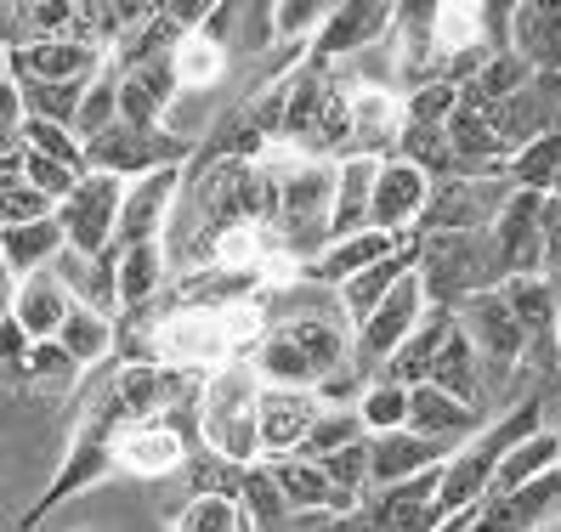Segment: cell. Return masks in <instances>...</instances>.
I'll list each match as a JSON object with an SVG mask.
<instances>
[{
	"label": "cell",
	"instance_id": "1",
	"mask_svg": "<svg viewBox=\"0 0 561 532\" xmlns=\"http://www.w3.org/2000/svg\"><path fill=\"white\" fill-rule=\"evenodd\" d=\"M250 369L261 385L318 391L352 369V323L335 289H318L307 278H278L261 294V340L250 351Z\"/></svg>",
	"mask_w": 561,
	"mask_h": 532
},
{
	"label": "cell",
	"instance_id": "2",
	"mask_svg": "<svg viewBox=\"0 0 561 532\" xmlns=\"http://www.w3.org/2000/svg\"><path fill=\"white\" fill-rule=\"evenodd\" d=\"M534 430H545V414L534 396H522V403H511L505 414H493L471 442H459L448 459H443V471H437V516L454 521V516H471L493 476H500V459L522 442V437H534Z\"/></svg>",
	"mask_w": 561,
	"mask_h": 532
},
{
	"label": "cell",
	"instance_id": "3",
	"mask_svg": "<svg viewBox=\"0 0 561 532\" xmlns=\"http://www.w3.org/2000/svg\"><path fill=\"white\" fill-rule=\"evenodd\" d=\"M278 159V205H273V239L289 273L329 250V210H335V164L329 159H295L273 148Z\"/></svg>",
	"mask_w": 561,
	"mask_h": 532
},
{
	"label": "cell",
	"instance_id": "4",
	"mask_svg": "<svg viewBox=\"0 0 561 532\" xmlns=\"http://www.w3.org/2000/svg\"><path fill=\"white\" fill-rule=\"evenodd\" d=\"M414 278L432 312H459L477 294H493L511 284L493 232H432V239H420Z\"/></svg>",
	"mask_w": 561,
	"mask_h": 532
},
{
	"label": "cell",
	"instance_id": "5",
	"mask_svg": "<svg viewBox=\"0 0 561 532\" xmlns=\"http://www.w3.org/2000/svg\"><path fill=\"white\" fill-rule=\"evenodd\" d=\"M255 396H261V374L244 362L205 374L199 391V448L227 459V464H261V430H255Z\"/></svg>",
	"mask_w": 561,
	"mask_h": 532
},
{
	"label": "cell",
	"instance_id": "6",
	"mask_svg": "<svg viewBox=\"0 0 561 532\" xmlns=\"http://www.w3.org/2000/svg\"><path fill=\"white\" fill-rule=\"evenodd\" d=\"M454 317H459V328H466V340H471V351H477V362H482L488 403H500L493 414H505V408H511L505 385H522V396H527L522 369H527V346H534V340L522 335V323L511 317V307H505V294H500V289H493V294H477V301H466Z\"/></svg>",
	"mask_w": 561,
	"mask_h": 532
},
{
	"label": "cell",
	"instance_id": "7",
	"mask_svg": "<svg viewBox=\"0 0 561 532\" xmlns=\"http://www.w3.org/2000/svg\"><path fill=\"white\" fill-rule=\"evenodd\" d=\"M391 23H398V7H391V0H335L323 28L307 46V69L335 74V69H346V62H363L369 51L386 46Z\"/></svg>",
	"mask_w": 561,
	"mask_h": 532
},
{
	"label": "cell",
	"instance_id": "8",
	"mask_svg": "<svg viewBox=\"0 0 561 532\" xmlns=\"http://www.w3.org/2000/svg\"><path fill=\"white\" fill-rule=\"evenodd\" d=\"M193 142H182L176 130H137V125H108L103 137L85 142V171H103L119 182H137V176H159V171H187Z\"/></svg>",
	"mask_w": 561,
	"mask_h": 532
},
{
	"label": "cell",
	"instance_id": "9",
	"mask_svg": "<svg viewBox=\"0 0 561 532\" xmlns=\"http://www.w3.org/2000/svg\"><path fill=\"white\" fill-rule=\"evenodd\" d=\"M511 193L516 187L505 176H443V182H432V198H425L414 239H432V232H488L500 221V210L511 205Z\"/></svg>",
	"mask_w": 561,
	"mask_h": 532
},
{
	"label": "cell",
	"instance_id": "10",
	"mask_svg": "<svg viewBox=\"0 0 561 532\" xmlns=\"http://www.w3.org/2000/svg\"><path fill=\"white\" fill-rule=\"evenodd\" d=\"M425 312H432V307H425V294H420V278L409 273V278L391 289L369 317L352 328V362H357V374H363V380H375L386 362H391V351H398V346L414 335V328H420Z\"/></svg>",
	"mask_w": 561,
	"mask_h": 532
},
{
	"label": "cell",
	"instance_id": "11",
	"mask_svg": "<svg viewBox=\"0 0 561 532\" xmlns=\"http://www.w3.org/2000/svg\"><path fill=\"white\" fill-rule=\"evenodd\" d=\"M119 198L125 182L103 176V171H85V182L57 205V227H62V244L75 255H103L119 232Z\"/></svg>",
	"mask_w": 561,
	"mask_h": 532
},
{
	"label": "cell",
	"instance_id": "12",
	"mask_svg": "<svg viewBox=\"0 0 561 532\" xmlns=\"http://www.w3.org/2000/svg\"><path fill=\"white\" fill-rule=\"evenodd\" d=\"M556 527H561V471L516 493H488L459 532H556Z\"/></svg>",
	"mask_w": 561,
	"mask_h": 532
},
{
	"label": "cell",
	"instance_id": "13",
	"mask_svg": "<svg viewBox=\"0 0 561 532\" xmlns=\"http://www.w3.org/2000/svg\"><path fill=\"white\" fill-rule=\"evenodd\" d=\"M108 69V57L85 41H41L7 51V80L12 85H91Z\"/></svg>",
	"mask_w": 561,
	"mask_h": 532
},
{
	"label": "cell",
	"instance_id": "14",
	"mask_svg": "<svg viewBox=\"0 0 561 532\" xmlns=\"http://www.w3.org/2000/svg\"><path fill=\"white\" fill-rule=\"evenodd\" d=\"M437 471H425L414 482H398V487H369L363 493V510H357L363 532H437L443 527V516H437Z\"/></svg>",
	"mask_w": 561,
	"mask_h": 532
},
{
	"label": "cell",
	"instance_id": "15",
	"mask_svg": "<svg viewBox=\"0 0 561 532\" xmlns=\"http://www.w3.org/2000/svg\"><path fill=\"white\" fill-rule=\"evenodd\" d=\"M323 403L318 391H295V385H261L255 396V430H261V459H295L307 442V430L318 425Z\"/></svg>",
	"mask_w": 561,
	"mask_h": 532
},
{
	"label": "cell",
	"instance_id": "16",
	"mask_svg": "<svg viewBox=\"0 0 561 532\" xmlns=\"http://www.w3.org/2000/svg\"><path fill=\"white\" fill-rule=\"evenodd\" d=\"M432 198V176L414 171L403 159H380L375 164V198H369V227L391 232V239H414V227Z\"/></svg>",
	"mask_w": 561,
	"mask_h": 532
},
{
	"label": "cell",
	"instance_id": "17",
	"mask_svg": "<svg viewBox=\"0 0 561 532\" xmlns=\"http://www.w3.org/2000/svg\"><path fill=\"white\" fill-rule=\"evenodd\" d=\"M273 482L284 493V505H289V521H301V516L352 521L363 510V498L346 493L341 482H329V471L312 464V459H273Z\"/></svg>",
	"mask_w": 561,
	"mask_h": 532
},
{
	"label": "cell",
	"instance_id": "18",
	"mask_svg": "<svg viewBox=\"0 0 561 532\" xmlns=\"http://www.w3.org/2000/svg\"><path fill=\"white\" fill-rule=\"evenodd\" d=\"M488 232L511 278H545V193H511V205Z\"/></svg>",
	"mask_w": 561,
	"mask_h": 532
},
{
	"label": "cell",
	"instance_id": "19",
	"mask_svg": "<svg viewBox=\"0 0 561 532\" xmlns=\"http://www.w3.org/2000/svg\"><path fill=\"white\" fill-rule=\"evenodd\" d=\"M176 193H182V171H159V176L125 182L114 244H164V227H171Z\"/></svg>",
	"mask_w": 561,
	"mask_h": 532
},
{
	"label": "cell",
	"instance_id": "20",
	"mask_svg": "<svg viewBox=\"0 0 561 532\" xmlns=\"http://www.w3.org/2000/svg\"><path fill=\"white\" fill-rule=\"evenodd\" d=\"M493 119H500L511 159L539 137H561V74H534L505 108H493Z\"/></svg>",
	"mask_w": 561,
	"mask_h": 532
},
{
	"label": "cell",
	"instance_id": "21",
	"mask_svg": "<svg viewBox=\"0 0 561 532\" xmlns=\"http://www.w3.org/2000/svg\"><path fill=\"white\" fill-rule=\"evenodd\" d=\"M403 130V96L352 74V148L346 159H391Z\"/></svg>",
	"mask_w": 561,
	"mask_h": 532
},
{
	"label": "cell",
	"instance_id": "22",
	"mask_svg": "<svg viewBox=\"0 0 561 532\" xmlns=\"http://www.w3.org/2000/svg\"><path fill=\"white\" fill-rule=\"evenodd\" d=\"M51 273L62 278V289L75 294V307L96 312V317H108L119 323V244H108L103 255H75V250H62L51 261Z\"/></svg>",
	"mask_w": 561,
	"mask_h": 532
},
{
	"label": "cell",
	"instance_id": "23",
	"mask_svg": "<svg viewBox=\"0 0 561 532\" xmlns=\"http://www.w3.org/2000/svg\"><path fill=\"white\" fill-rule=\"evenodd\" d=\"M409 239H391V232H352V239H335L318 261H307L295 278H307V284H318V289H341V284H352L357 273H369V266H380L386 255H398Z\"/></svg>",
	"mask_w": 561,
	"mask_h": 532
},
{
	"label": "cell",
	"instance_id": "24",
	"mask_svg": "<svg viewBox=\"0 0 561 532\" xmlns=\"http://www.w3.org/2000/svg\"><path fill=\"white\" fill-rule=\"evenodd\" d=\"M511 51L534 74H561V0H516L511 7Z\"/></svg>",
	"mask_w": 561,
	"mask_h": 532
},
{
	"label": "cell",
	"instance_id": "25",
	"mask_svg": "<svg viewBox=\"0 0 561 532\" xmlns=\"http://www.w3.org/2000/svg\"><path fill=\"white\" fill-rule=\"evenodd\" d=\"M488 419L493 414H477L466 403H454V396L437 391V385H414L409 391V430H414V437H425V442L459 448V442H471Z\"/></svg>",
	"mask_w": 561,
	"mask_h": 532
},
{
	"label": "cell",
	"instance_id": "26",
	"mask_svg": "<svg viewBox=\"0 0 561 532\" xmlns=\"http://www.w3.org/2000/svg\"><path fill=\"white\" fill-rule=\"evenodd\" d=\"M7 312L18 317V328L28 340H57V328L69 323V312H75V294L62 289V278L46 266V273L12 284V307Z\"/></svg>",
	"mask_w": 561,
	"mask_h": 532
},
{
	"label": "cell",
	"instance_id": "27",
	"mask_svg": "<svg viewBox=\"0 0 561 532\" xmlns=\"http://www.w3.org/2000/svg\"><path fill=\"white\" fill-rule=\"evenodd\" d=\"M454 448L443 442H425L414 430H386V437H369V482L375 487H398V482H414L425 471H437Z\"/></svg>",
	"mask_w": 561,
	"mask_h": 532
},
{
	"label": "cell",
	"instance_id": "28",
	"mask_svg": "<svg viewBox=\"0 0 561 532\" xmlns=\"http://www.w3.org/2000/svg\"><path fill=\"white\" fill-rule=\"evenodd\" d=\"M425 385H437V391L454 396V403H466V408L488 414L482 362H477V351H471V340H466V328H459V317H454V328L443 335V346H437V357H432V369H425Z\"/></svg>",
	"mask_w": 561,
	"mask_h": 532
},
{
	"label": "cell",
	"instance_id": "29",
	"mask_svg": "<svg viewBox=\"0 0 561 532\" xmlns=\"http://www.w3.org/2000/svg\"><path fill=\"white\" fill-rule=\"evenodd\" d=\"M171 289V255L164 244H119V312L137 317L164 301Z\"/></svg>",
	"mask_w": 561,
	"mask_h": 532
},
{
	"label": "cell",
	"instance_id": "30",
	"mask_svg": "<svg viewBox=\"0 0 561 532\" xmlns=\"http://www.w3.org/2000/svg\"><path fill=\"white\" fill-rule=\"evenodd\" d=\"M414 266H420V239H409V244H403L398 255H386L380 266H369V273H357L352 284H341L335 294H341V307H346V323L357 328L363 317H369V312H375V307L386 301L391 289H398V284H403V278L414 273Z\"/></svg>",
	"mask_w": 561,
	"mask_h": 532
},
{
	"label": "cell",
	"instance_id": "31",
	"mask_svg": "<svg viewBox=\"0 0 561 532\" xmlns=\"http://www.w3.org/2000/svg\"><path fill=\"white\" fill-rule=\"evenodd\" d=\"M375 164L380 159H341L335 164V210H329V244L369 232V198H375Z\"/></svg>",
	"mask_w": 561,
	"mask_h": 532
},
{
	"label": "cell",
	"instance_id": "32",
	"mask_svg": "<svg viewBox=\"0 0 561 532\" xmlns=\"http://www.w3.org/2000/svg\"><path fill=\"white\" fill-rule=\"evenodd\" d=\"M69 250L62 244V227H57V216H46V221H28V227H7L0 232V261H7V273H12V284L18 278H35V273H46V266Z\"/></svg>",
	"mask_w": 561,
	"mask_h": 532
},
{
	"label": "cell",
	"instance_id": "33",
	"mask_svg": "<svg viewBox=\"0 0 561 532\" xmlns=\"http://www.w3.org/2000/svg\"><path fill=\"white\" fill-rule=\"evenodd\" d=\"M57 346L75 357V369H80V374H96V369H108V362H114L119 323H108V317H96V312L75 307V312H69V323L57 328Z\"/></svg>",
	"mask_w": 561,
	"mask_h": 532
},
{
	"label": "cell",
	"instance_id": "34",
	"mask_svg": "<svg viewBox=\"0 0 561 532\" xmlns=\"http://www.w3.org/2000/svg\"><path fill=\"white\" fill-rule=\"evenodd\" d=\"M527 80H534V69H527V62L505 46V51H493L466 85H459V103H471V108H488V114H493V108H505Z\"/></svg>",
	"mask_w": 561,
	"mask_h": 532
},
{
	"label": "cell",
	"instance_id": "35",
	"mask_svg": "<svg viewBox=\"0 0 561 532\" xmlns=\"http://www.w3.org/2000/svg\"><path fill=\"white\" fill-rule=\"evenodd\" d=\"M561 471V437L556 430H534V437H522L505 459H500V476H493L488 493H516V487H534L539 476Z\"/></svg>",
	"mask_w": 561,
	"mask_h": 532
},
{
	"label": "cell",
	"instance_id": "36",
	"mask_svg": "<svg viewBox=\"0 0 561 532\" xmlns=\"http://www.w3.org/2000/svg\"><path fill=\"white\" fill-rule=\"evenodd\" d=\"M500 294H505V307L522 323L527 340H550L556 335V284L550 278H511Z\"/></svg>",
	"mask_w": 561,
	"mask_h": 532
},
{
	"label": "cell",
	"instance_id": "37",
	"mask_svg": "<svg viewBox=\"0 0 561 532\" xmlns=\"http://www.w3.org/2000/svg\"><path fill=\"white\" fill-rule=\"evenodd\" d=\"M227 69H233V51L205 41V35H187L176 46V74H182V96H205L227 80Z\"/></svg>",
	"mask_w": 561,
	"mask_h": 532
},
{
	"label": "cell",
	"instance_id": "38",
	"mask_svg": "<svg viewBox=\"0 0 561 532\" xmlns=\"http://www.w3.org/2000/svg\"><path fill=\"white\" fill-rule=\"evenodd\" d=\"M176 532H261L250 521V510L227 493H193L176 510Z\"/></svg>",
	"mask_w": 561,
	"mask_h": 532
},
{
	"label": "cell",
	"instance_id": "39",
	"mask_svg": "<svg viewBox=\"0 0 561 532\" xmlns=\"http://www.w3.org/2000/svg\"><path fill=\"white\" fill-rule=\"evenodd\" d=\"M352 408H357V419H363V430H369V437H386V430H409V385L375 374L369 385H363V396H357Z\"/></svg>",
	"mask_w": 561,
	"mask_h": 532
},
{
	"label": "cell",
	"instance_id": "40",
	"mask_svg": "<svg viewBox=\"0 0 561 532\" xmlns=\"http://www.w3.org/2000/svg\"><path fill=\"white\" fill-rule=\"evenodd\" d=\"M239 505L250 510V521H255L261 532H284V527H289V505H284V493H278V482H273V464H267V459L250 464V471L239 476Z\"/></svg>",
	"mask_w": 561,
	"mask_h": 532
},
{
	"label": "cell",
	"instance_id": "41",
	"mask_svg": "<svg viewBox=\"0 0 561 532\" xmlns=\"http://www.w3.org/2000/svg\"><path fill=\"white\" fill-rule=\"evenodd\" d=\"M556 176H561V137H539V142H527V148L505 164V182H511L516 193H545V198H550Z\"/></svg>",
	"mask_w": 561,
	"mask_h": 532
},
{
	"label": "cell",
	"instance_id": "42",
	"mask_svg": "<svg viewBox=\"0 0 561 532\" xmlns=\"http://www.w3.org/2000/svg\"><path fill=\"white\" fill-rule=\"evenodd\" d=\"M18 380H23L28 391H57V396H62V391H75V385H80L85 374L75 369V357L62 351L57 340H35V351L23 357V369H18Z\"/></svg>",
	"mask_w": 561,
	"mask_h": 532
},
{
	"label": "cell",
	"instance_id": "43",
	"mask_svg": "<svg viewBox=\"0 0 561 532\" xmlns=\"http://www.w3.org/2000/svg\"><path fill=\"white\" fill-rule=\"evenodd\" d=\"M363 437H369V430H363L357 408H323V414H318V425L307 430V442H301V453H295V459L323 464L329 453H341V448H352V442H363Z\"/></svg>",
	"mask_w": 561,
	"mask_h": 532
},
{
	"label": "cell",
	"instance_id": "44",
	"mask_svg": "<svg viewBox=\"0 0 561 532\" xmlns=\"http://www.w3.org/2000/svg\"><path fill=\"white\" fill-rule=\"evenodd\" d=\"M459 108V85L454 80H425L414 91H403V125H420V130H443Z\"/></svg>",
	"mask_w": 561,
	"mask_h": 532
},
{
	"label": "cell",
	"instance_id": "45",
	"mask_svg": "<svg viewBox=\"0 0 561 532\" xmlns=\"http://www.w3.org/2000/svg\"><path fill=\"white\" fill-rule=\"evenodd\" d=\"M119 119V74H96L91 85H85V96H80V114H75V137L80 142H91V137H103V130Z\"/></svg>",
	"mask_w": 561,
	"mask_h": 532
},
{
	"label": "cell",
	"instance_id": "46",
	"mask_svg": "<svg viewBox=\"0 0 561 532\" xmlns=\"http://www.w3.org/2000/svg\"><path fill=\"white\" fill-rule=\"evenodd\" d=\"M273 46H278L273 0H244V7H233V57H267Z\"/></svg>",
	"mask_w": 561,
	"mask_h": 532
},
{
	"label": "cell",
	"instance_id": "47",
	"mask_svg": "<svg viewBox=\"0 0 561 532\" xmlns=\"http://www.w3.org/2000/svg\"><path fill=\"white\" fill-rule=\"evenodd\" d=\"M23 153H35V159H57V164H75V171H85V142L75 137L69 125L28 119V125H23Z\"/></svg>",
	"mask_w": 561,
	"mask_h": 532
},
{
	"label": "cell",
	"instance_id": "48",
	"mask_svg": "<svg viewBox=\"0 0 561 532\" xmlns=\"http://www.w3.org/2000/svg\"><path fill=\"white\" fill-rule=\"evenodd\" d=\"M329 7L323 0H273V28H278V46H312V35L323 28Z\"/></svg>",
	"mask_w": 561,
	"mask_h": 532
},
{
	"label": "cell",
	"instance_id": "49",
	"mask_svg": "<svg viewBox=\"0 0 561 532\" xmlns=\"http://www.w3.org/2000/svg\"><path fill=\"white\" fill-rule=\"evenodd\" d=\"M323 471H329V482H341L346 493H369L375 482H369V437H363V442H352V448H341V453H329L323 459Z\"/></svg>",
	"mask_w": 561,
	"mask_h": 532
},
{
	"label": "cell",
	"instance_id": "50",
	"mask_svg": "<svg viewBox=\"0 0 561 532\" xmlns=\"http://www.w3.org/2000/svg\"><path fill=\"white\" fill-rule=\"evenodd\" d=\"M46 216H57V205L46 193H35V187H12V193H0V232L7 227H28V221H46Z\"/></svg>",
	"mask_w": 561,
	"mask_h": 532
},
{
	"label": "cell",
	"instance_id": "51",
	"mask_svg": "<svg viewBox=\"0 0 561 532\" xmlns=\"http://www.w3.org/2000/svg\"><path fill=\"white\" fill-rule=\"evenodd\" d=\"M23 125H28V114H23L18 85L0 80V153H23Z\"/></svg>",
	"mask_w": 561,
	"mask_h": 532
},
{
	"label": "cell",
	"instance_id": "52",
	"mask_svg": "<svg viewBox=\"0 0 561 532\" xmlns=\"http://www.w3.org/2000/svg\"><path fill=\"white\" fill-rule=\"evenodd\" d=\"M28 351H35V340H28L23 328H18V317L7 312V317H0V369H7V374H18Z\"/></svg>",
	"mask_w": 561,
	"mask_h": 532
},
{
	"label": "cell",
	"instance_id": "53",
	"mask_svg": "<svg viewBox=\"0 0 561 532\" xmlns=\"http://www.w3.org/2000/svg\"><path fill=\"white\" fill-rule=\"evenodd\" d=\"M545 278H561V205L545 198Z\"/></svg>",
	"mask_w": 561,
	"mask_h": 532
},
{
	"label": "cell",
	"instance_id": "54",
	"mask_svg": "<svg viewBox=\"0 0 561 532\" xmlns=\"http://www.w3.org/2000/svg\"><path fill=\"white\" fill-rule=\"evenodd\" d=\"M23 187V153H0V193Z\"/></svg>",
	"mask_w": 561,
	"mask_h": 532
},
{
	"label": "cell",
	"instance_id": "55",
	"mask_svg": "<svg viewBox=\"0 0 561 532\" xmlns=\"http://www.w3.org/2000/svg\"><path fill=\"white\" fill-rule=\"evenodd\" d=\"M556 284V346H561V278H550Z\"/></svg>",
	"mask_w": 561,
	"mask_h": 532
},
{
	"label": "cell",
	"instance_id": "56",
	"mask_svg": "<svg viewBox=\"0 0 561 532\" xmlns=\"http://www.w3.org/2000/svg\"><path fill=\"white\" fill-rule=\"evenodd\" d=\"M550 205H561V176H556V187H550Z\"/></svg>",
	"mask_w": 561,
	"mask_h": 532
},
{
	"label": "cell",
	"instance_id": "57",
	"mask_svg": "<svg viewBox=\"0 0 561 532\" xmlns=\"http://www.w3.org/2000/svg\"><path fill=\"white\" fill-rule=\"evenodd\" d=\"M0 80H7V46H0Z\"/></svg>",
	"mask_w": 561,
	"mask_h": 532
},
{
	"label": "cell",
	"instance_id": "58",
	"mask_svg": "<svg viewBox=\"0 0 561 532\" xmlns=\"http://www.w3.org/2000/svg\"><path fill=\"white\" fill-rule=\"evenodd\" d=\"M556 437H561V425H556Z\"/></svg>",
	"mask_w": 561,
	"mask_h": 532
}]
</instances>
